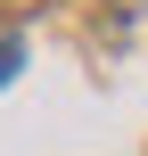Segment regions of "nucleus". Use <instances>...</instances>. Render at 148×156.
Returning <instances> with one entry per match:
<instances>
[{
    "label": "nucleus",
    "instance_id": "f257e3e1",
    "mask_svg": "<svg viewBox=\"0 0 148 156\" xmlns=\"http://www.w3.org/2000/svg\"><path fill=\"white\" fill-rule=\"evenodd\" d=\"M16 66H25V49H16L8 33H0V82H16Z\"/></svg>",
    "mask_w": 148,
    "mask_h": 156
}]
</instances>
